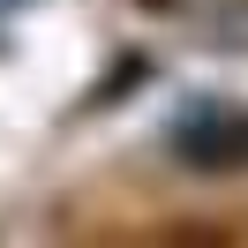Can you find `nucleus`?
<instances>
[{
  "label": "nucleus",
  "mask_w": 248,
  "mask_h": 248,
  "mask_svg": "<svg viewBox=\"0 0 248 248\" xmlns=\"http://www.w3.org/2000/svg\"><path fill=\"white\" fill-rule=\"evenodd\" d=\"M188 166H248V121H203L181 136Z\"/></svg>",
  "instance_id": "obj_1"
}]
</instances>
